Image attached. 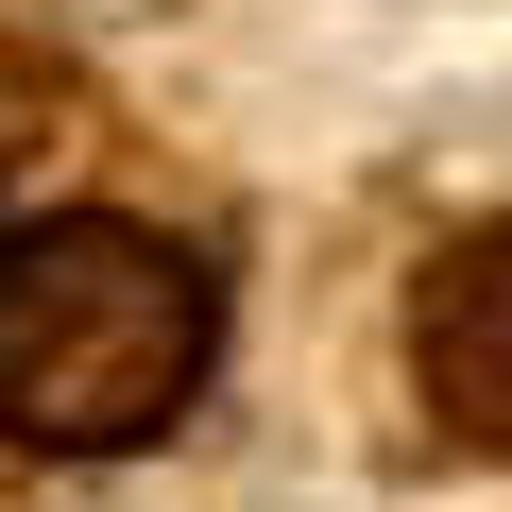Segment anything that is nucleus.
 <instances>
[{
	"label": "nucleus",
	"instance_id": "obj_1",
	"mask_svg": "<svg viewBox=\"0 0 512 512\" xmlns=\"http://www.w3.org/2000/svg\"><path fill=\"white\" fill-rule=\"evenodd\" d=\"M205 359H222V291L188 239H154V222L0 239V444L120 461L205 393Z\"/></svg>",
	"mask_w": 512,
	"mask_h": 512
},
{
	"label": "nucleus",
	"instance_id": "obj_2",
	"mask_svg": "<svg viewBox=\"0 0 512 512\" xmlns=\"http://www.w3.org/2000/svg\"><path fill=\"white\" fill-rule=\"evenodd\" d=\"M410 376L461 444L512 461V222H478L461 256H427V291H410Z\"/></svg>",
	"mask_w": 512,
	"mask_h": 512
}]
</instances>
